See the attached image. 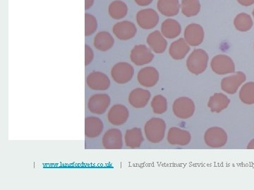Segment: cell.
<instances>
[{
  "instance_id": "obj_1",
  "label": "cell",
  "mask_w": 254,
  "mask_h": 190,
  "mask_svg": "<svg viewBox=\"0 0 254 190\" xmlns=\"http://www.w3.org/2000/svg\"><path fill=\"white\" fill-rule=\"evenodd\" d=\"M144 132L147 140L150 142H160L165 136V123L160 118H151L145 123Z\"/></svg>"
},
{
  "instance_id": "obj_2",
  "label": "cell",
  "mask_w": 254,
  "mask_h": 190,
  "mask_svg": "<svg viewBox=\"0 0 254 190\" xmlns=\"http://www.w3.org/2000/svg\"><path fill=\"white\" fill-rule=\"evenodd\" d=\"M208 61V54L204 50L195 49L187 59V68L190 72L200 74L206 69Z\"/></svg>"
},
{
  "instance_id": "obj_3",
  "label": "cell",
  "mask_w": 254,
  "mask_h": 190,
  "mask_svg": "<svg viewBox=\"0 0 254 190\" xmlns=\"http://www.w3.org/2000/svg\"><path fill=\"white\" fill-rule=\"evenodd\" d=\"M133 73L134 70L131 65L126 62L116 63L111 70L112 78L118 84H125L131 81Z\"/></svg>"
},
{
  "instance_id": "obj_4",
  "label": "cell",
  "mask_w": 254,
  "mask_h": 190,
  "mask_svg": "<svg viewBox=\"0 0 254 190\" xmlns=\"http://www.w3.org/2000/svg\"><path fill=\"white\" fill-rule=\"evenodd\" d=\"M110 104L109 95L99 93L92 95L88 101V109L93 114L102 115L108 110Z\"/></svg>"
},
{
  "instance_id": "obj_5",
  "label": "cell",
  "mask_w": 254,
  "mask_h": 190,
  "mask_svg": "<svg viewBox=\"0 0 254 190\" xmlns=\"http://www.w3.org/2000/svg\"><path fill=\"white\" fill-rule=\"evenodd\" d=\"M211 68L217 74L225 75L235 72L233 60L226 55H218L211 61Z\"/></svg>"
},
{
  "instance_id": "obj_6",
  "label": "cell",
  "mask_w": 254,
  "mask_h": 190,
  "mask_svg": "<svg viewBox=\"0 0 254 190\" xmlns=\"http://www.w3.org/2000/svg\"><path fill=\"white\" fill-rule=\"evenodd\" d=\"M87 86L92 91H105L110 86V81L105 73L93 71L88 75L86 79Z\"/></svg>"
},
{
  "instance_id": "obj_7",
  "label": "cell",
  "mask_w": 254,
  "mask_h": 190,
  "mask_svg": "<svg viewBox=\"0 0 254 190\" xmlns=\"http://www.w3.org/2000/svg\"><path fill=\"white\" fill-rule=\"evenodd\" d=\"M130 58L136 66H143L153 61L154 55L149 48L143 45H138L132 49Z\"/></svg>"
},
{
  "instance_id": "obj_8",
  "label": "cell",
  "mask_w": 254,
  "mask_h": 190,
  "mask_svg": "<svg viewBox=\"0 0 254 190\" xmlns=\"http://www.w3.org/2000/svg\"><path fill=\"white\" fill-rule=\"evenodd\" d=\"M136 21L138 26L143 29H151L158 25V14L152 9L141 10L137 13Z\"/></svg>"
},
{
  "instance_id": "obj_9",
  "label": "cell",
  "mask_w": 254,
  "mask_h": 190,
  "mask_svg": "<svg viewBox=\"0 0 254 190\" xmlns=\"http://www.w3.org/2000/svg\"><path fill=\"white\" fill-rule=\"evenodd\" d=\"M114 35L121 41H128L136 36L137 29L133 23L128 21L117 23L113 28Z\"/></svg>"
},
{
  "instance_id": "obj_10",
  "label": "cell",
  "mask_w": 254,
  "mask_h": 190,
  "mask_svg": "<svg viewBox=\"0 0 254 190\" xmlns=\"http://www.w3.org/2000/svg\"><path fill=\"white\" fill-rule=\"evenodd\" d=\"M105 149H119L123 147V135L120 130L112 128L105 133L102 139Z\"/></svg>"
},
{
  "instance_id": "obj_11",
  "label": "cell",
  "mask_w": 254,
  "mask_h": 190,
  "mask_svg": "<svg viewBox=\"0 0 254 190\" xmlns=\"http://www.w3.org/2000/svg\"><path fill=\"white\" fill-rule=\"evenodd\" d=\"M129 116L128 110L123 104H115L108 113V121L113 126H121L126 123Z\"/></svg>"
},
{
  "instance_id": "obj_12",
  "label": "cell",
  "mask_w": 254,
  "mask_h": 190,
  "mask_svg": "<svg viewBox=\"0 0 254 190\" xmlns=\"http://www.w3.org/2000/svg\"><path fill=\"white\" fill-rule=\"evenodd\" d=\"M185 38L190 46H199L204 39V31L200 25L192 23L185 29Z\"/></svg>"
},
{
  "instance_id": "obj_13",
  "label": "cell",
  "mask_w": 254,
  "mask_h": 190,
  "mask_svg": "<svg viewBox=\"0 0 254 190\" xmlns=\"http://www.w3.org/2000/svg\"><path fill=\"white\" fill-rule=\"evenodd\" d=\"M246 81V76L243 72H237L235 74L224 78L222 81V88L229 94H235L239 88Z\"/></svg>"
},
{
  "instance_id": "obj_14",
  "label": "cell",
  "mask_w": 254,
  "mask_h": 190,
  "mask_svg": "<svg viewBox=\"0 0 254 190\" xmlns=\"http://www.w3.org/2000/svg\"><path fill=\"white\" fill-rule=\"evenodd\" d=\"M137 79L142 86L151 88L155 86L158 82V71L154 67L142 68L138 73Z\"/></svg>"
},
{
  "instance_id": "obj_15",
  "label": "cell",
  "mask_w": 254,
  "mask_h": 190,
  "mask_svg": "<svg viewBox=\"0 0 254 190\" xmlns=\"http://www.w3.org/2000/svg\"><path fill=\"white\" fill-rule=\"evenodd\" d=\"M150 99V93L146 90L136 88L128 96V102L134 108H143Z\"/></svg>"
},
{
  "instance_id": "obj_16",
  "label": "cell",
  "mask_w": 254,
  "mask_h": 190,
  "mask_svg": "<svg viewBox=\"0 0 254 190\" xmlns=\"http://www.w3.org/2000/svg\"><path fill=\"white\" fill-rule=\"evenodd\" d=\"M103 121L99 118L90 116L85 120V136L88 138H95L100 136L103 131Z\"/></svg>"
},
{
  "instance_id": "obj_17",
  "label": "cell",
  "mask_w": 254,
  "mask_h": 190,
  "mask_svg": "<svg viewBox=\"0 0 254 190\" xmlns=\"http://www.w3.org/2000/svg\"><path fill=\"white\" fill-rule=\"evenodd\" d=\"M147 43L149 46L150 49L153 50L157 54H161L166 49L168 43L164 38L163 34L158 31H155L150 33L147 37Z\"/></svg>"
},
{
  "instance_id": "obj_18",
  "label": "cell",
  "mask_w": 254,
  "mask_h": 190,
  "mask_svg": "<svg viewBox=\"0 0 254 190\" xmlns=\"http://www.w3.org/2000/svg\"><path fill=\"white\" fill-rule=\"evenodd\" d=\"M115 43L113 37L108 32H99L95 36L93 46L97 49L101 51H106L111 49Z\"/></svg>"
},
{
  "instance_id": "obj_19",
  "label": "cell",
  "mask_w": 254,
  "mask_h": 190,
  "mask_svg": "<svg viewBox=\"0 0 254 190\" xmlns=\"http://www.w3.org/2000/svg\"><path fill=\"white\" fill-rule=\"evenodd\" d=\"M158 11L164 16L171 17L180 12V5L179 0H158Z\"/></svg>"
},
{
  "instance_id": "obj_20",
  "label": "cell",
  "mask_w": 254,
  "mask_h": 190,
  "mask_svg": "<svg viewBox=\"0 0 254 190\" xmlns=\"http://www.w3.org/2000/svg\"><path fill=\"white\" fill-rule=\"evenodd\" d=\"M162 34L169 39H174L180 36L182 28L180 23L173 18L165 20L161 26Z\"/></svg>"
},
{
  "instance_id": "obj_21",
  "label": "cell",
  "mask_w": 254,
  "mask_h": 190,
  "mask_svg": "<svg viewBox=\"0 0 254 190\" xmlns=\"http://www.w3.org/2000/svg\"><path fill=\"white\" fill-rule=\"evenodd\" d=\"M190 50V48L188 46V43L185 40L181 38L172 43L169 49V53L173 59L180 60L185 57Z\"/></svg>"
},
{
  "instance_id": "obj_22",
  "label": "cell",
  "mask_w": 254,
  "mask_h": 190,
  "mask_svg": "<svg viewBox=\"0 0 254 190\" xmlns=\"http://www.w3.org/2000/svg\"><path fill=\"white\" fill-rule=\"evenodd\" d=\"M143 141V135H142V132L139 128H134L127 130L125 133V142L128 147H139Z\"/></svg>"
},
{
  "instance_id": "obj_23",
  "label": "cell",
  "mask_w": 254,
  "mask_h": 190,
  "mask_svg": "<svg viewBox=\"0 0 254 190\" xmlns=\"http://www.w3.org/2000/svg\"><path fill=\"white\" fill-rule=\"evenodd\" d=\"M108 12H109L110 17L113 18V19H122L126 16L127 12H128V7L124 1L116 0L110 4Z\"/></svg>"
},
{
  "instance_id": "obj_24",
  "label": "cell",
  "mask_w": 254,
  "mask_h": 190,
  "mask_svg": "<svg viewBox=\"0 0 254 190\" xmlns=\"http://www.w3.org/2000/svg\"><path fill=\"white\" fill-rule=\"evenodd\" d=\"M253 20L250 15L246 13H241L237 15L234 20V25L237 31L247 32L250 31L253 26Z\"/></svg>"
},
{
  "instance_id": "obj_25",
  "label": "cell",
  "mask_w": 254,
  "mask_h": 190,
  "mask_svg": "<svg viewBox=\"0 0 254 190\" xmlns=\"http://www.w3.org/2000/svg\"><path fill=\"white\" fill-rule=\"evenodd\" d=\"M182 12L187 17L196 16L200 10V4L198 0H182Z\"/></svg>"
},
{
  "instance_id": "obj_26",
  "label": "cell",
  "mask_w": 254,
  "mask_h": 190,
  "mask_svg": "<svg viewBox=\"0 0 254 190\" xmlns=\"http://www.w3.org/2000/svg\"><path fill=\"white\" fill-rule=\"evenodd\" d=\"M240 97L242 102L247 104H254V83H246L241 88L240 92Z\"/></svg>"
},
{
  "instance_id": "obj_27",
  "label": "cell",
  "mask_w": 254,
  "mask_h": 190,
  "mask_svg": "<svg viewBox=\"0 0 254 190\" xmlns=\"http://www.w3.org/2000/svg\"><path fill=\"white\" fill-rule=\"evenodd\" d=\"M151 106L155 113L162 114L165 113L167 109L166 99L161 95H156L152 100Z\"/></svg>"
},
{
  "instance_id": "obj_28",
  "label": "cell",
  "mask_w": 254,
  "mask_h": 190,
  "mask_svg": "<svg viewBox=\"0 0 254 190\" xmlns=\"http://www.w3.org/2000/svg\"><path fill=\"white\" fill-rule=\"evenodd\" d=\"M98 28V22L94 16L90 14H85V36L93 35Z\"/></svg>"
},
{
  "instance_id": "obj_29",
  "label": "cell",
  "mask_w": 254,
  "mask_h": 190,
  "mask_svg": "<svg viewBox=\"0 0 254 190\" xmlns=\"http://www.w3.org/2000/svg\"><path fill=\"white\" fill-rule=\"evenodd\" d=\"M94 57L93 49L88 46H85V65L88 66L91 64Z\"/></svg>"
},
{
  "instance_id": "obj_30",
  "label": "cell",
  "mask_w": 254,
  "mask_h": 190,
  "mask_svg": "<svg viewBox=\"0 0 254 190\" xmlns=\"http://www.w3.org/2000/svg\"><path fill=\"white\" fill-rule=\"evenodd\" d=\"M134 1L138 6H145L151 4L153 0H134Z\"/></svg>"
},
{
  "instance_id": "obj_31",
  "label": "cell",
  "mask_w": 254,
  "mask_h": 190,
  "mask_svg": "<svg viewBox=\"0 0 254 190\" xmlns=\"http://www.w3.org/2000/svg\"><path fill=\"white\" fill-rule=\"evenodd\" d=\"M237 1L244 6H252L254 4V0H237Z\"/></svg>"
},
{
  "instance_id": "obj_32",
  "label": "cell",
  "mask_w": 254,
  "mask_h": 190,
  "mask_svg": "<svg viewBox=\"0 0 254 190\" xmlns=\"http://www.w3.org/2000/svg\"><path fill=\"white\" fill-rule=\"evenodd\" d=\"M93 3L94 0H85V9H89L93 6Z\"/></svg>"
},
{
  "instance_id": "obj_33",
  "label": "cell",
  "mask_w": 254,
  "mask_h": 190,
  "mask_svg": "<svg viewBox=\"0 0 254 190\" xmlns=\"http://www.w3.org/2000/svg\"><path fill=\"white\" fill-rule=\"evenodd\" d=\"M248 149H254V139L252 140L248 144Z\"/></svg>"
},
{
  "instance_id": "obj_34",
  "label": "cell",
  "mask_w": 254,
  "mask_h": 190,
  "mask_svg": "<svg viewBox=\"0 0 254 190\" xmlns=\"http://www.w3.org/2000/svg\"><path fill=\"white\" fill-rule=\"evenodd\" d=\"M252 14H253V16H254V9L253 13H252Z\"/></svg>"
}]
</instances>
